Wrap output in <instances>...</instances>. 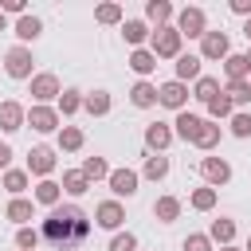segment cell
Masks as SVG:
<instances>
[{
    "label": "cell",
    "instance_id": "1",
    "mask_svg": "<svg viewBox=\"0 0 251 251\" xmlns=\"http://www.w3.org/2000/svg\"><path fill=\"white\" fill-rule=\"evenodd\" d=\"M47 243H55L59 251H67V247H75V243H82L86 235H90V220H86V212L78 208V204H59V208H51V216L43 220V231H39Z\"/></svg>",
    "mask_w": 251,
    "mask_h": 251
},
{
    "label": "cell",
    "instance_id": "2",
    "mask_svg": "<svg viewBox=\"0 0 251 251\" xmlns=\"http://www.w3.org/2000/svg\"><path fill=\"white\" fill-rule=\"evenodd\" d=\"M173 27L180 35H188V39H204L208 35V16H204V8H180Z\"/></svg>",
    "mask_w": 251,
    "mask_h": 251
},
{
    "label": "cell",
    "instance_id": "3",
    "mask_svg": "<svg viewBox=\"0 0 251 251\" xmlns=\"http://www.w3.org/2000/svg\"><path fill=\"white\" fill-rule=\"evenodd\" d=\"M180 43H184V35L169 24V27H157V31H153V47H149V51H153L157 59H180Z\"/></svg>",
    "mask_w": 251,
    "mask_h": 251
},
{
    "label": "cell",
    "instance_id": "4",
    "mask_svg": "<svg viewBox=\"0 0 251 251\" xmlns=\"http://www.w3.org/2000/svg\"><path fill=\"white\" fill-rule=\"evenodd\" d=\"M31 67H35V59H31L27 47H12V51L4 55V71H8V78H31Z\"/></svg>",
    "mask_w": 251,
    "mask_h": 251
},
{
    "label": "cell",
    "instance_id": "5",
    "mask_svg": "<svg viewBox=\"0 0 251 251\" xmlns=\"http://www.w3.org/2000/svg\"><path fill=\"white\" fill-rule=\"evenodd\" d=\"M59 78L51 75V71H43V75H31V98H35V106H47L51 98L59 102Z\"/></svg>",
    "mask_w": 251,
    "mask_h": 251
},
{
    "label": "cell",
    "instance_id": "6",
    "mask_svg": "<svg viewBox=\"0 0 251 251\" xmlns=\"http://www.w3.org/2000/svg\"><path fill=\"white\" fill-rule=\"evenodd\" d=\"M157 102L180 114V110L188 106V86H184V82H176V78H173V82H161V86H157Z\"/></svg>",
    "mask_w": 251,
    "mask_h": 251
},
{
    "label": "cell",
    "instance_id": "7",
    "mask_svg": "<svg viewBox=\"0 0 251 251\" xmlns=\"http://www.w3.org/2000/svg\"><path fill=\"white\" fill-rule=\"evenodd\" d=\"M27 126H31L35 133H55V129H63L55 106H31V110H27Z\"/></svg>",
    "mask_w": 251,
    "mask_h": 251
},
{
    "label": "cell",
    "instance_id": "8",
    "mask_svg": "<svg viewBox=\"0 0 251 251\" xmlns=\"http://www.w3.org/2000/svg\"><path fill=\"white\" fill-rule=\"evenodd\" d=\"M51 176L55 173V149H47V145H35V149H27V176Z\"/></svg>",
    "mask_w": 251,
    "mask_h": 251
},
{
    "label": "cell",
    "instance_id": "9",
    "mask_svg": "<svg viewBox=\"0 0 251 251\" xmlns=\"http://www.w3.org/2000/svg\"><path fill=\"white\" fill-rule=\"evenodd\" d=\"M94 224L106 227V231H118V227L126 224V208H122L118 200H102V204L94 208Z\"/></svg>",
    "mask_w": 251,
    "mask_h": 251
},
{
    "label": "cell",
    "instance_id": "10",
    "mask_svg": "<svg viewBox=\"0 0 251 251\" xmlns=\"http://www.w3.org/2000/svg\"><path fill=\"white\" fill-rule=\"evenodd\" d=\"M231 55V43H227V31H208L200 39V59H227Z\"/></svg>",
    "mask_w": 251,
    "mask_h": 251
},
{
    "label": "cell",
    "instance_id": "11",
    "mask_svg": "<svg viewBox=\"0 0 251 251\" xmlns=\"http://www.w3.org/2000/svg\"><path fill=\"white\" fill-rule=\"evenodd\" d=\"M200 173H204V180H208L212 188H220V184L231 180V165H227L224 157H204V161H200Z\"/></svg>",
    "mask_w": 251,
    "mask_h": 251
},
{
    "label": "cell",
    "instance_id": "12",
    "mask_svg": "<svg viewBox=\"0 0 251 251\" xmlns=\"http://www.w3.org/2000/svg\"><path fill=\"white\" fill-rule=\"evenodd\" d=\"M106 180H110V192H114V196H133L141 176H137L133 169H110V176H106Z\"/></svg>",
    "mask_w": 251,
    "mask_h": 251
},
{
    "label": "cell",
    "instance_id": "13",
    "mask_svg": "<svg viewBox=\"0 0 251 251\" xmlns=\"http://www.w3.org/2000/svg\"><path fill=\"white\" fill-rule=\"evenodd\" d=\"M24 126H27V110L20 102H0V129L4 133H16Z\"/></svg>",
    "mask_w": 251,
    "mask_h": 251
},
{
    "label": "cell",
    "instance_id": "14",
    "mask_svg": "<svg viewBox=\"0 0 251 251\" xmlns=\"http://www.w3.org/2000/svg\"><path fill=\"white\" fill-rule=\"evenodd\" d=\"M173 137H176V133H173L165 122H153V126H145V145H149L153 153H165V149L173 145Z\"/></svg>",
    "mask_w": 251,
    "mask_h": 251
},
{
    "label": "cell",
    "instance_id": "15",
    "mask_svg": "<svg viewBox=\"0 0 251 251\" xmlns=\"http://www.w3.org/2000/svg\"><path fill=\"white\" fill-rule=\"evenodd\" d=\"M173 126H176L173 133H176L180 141H196V133H200V126H204V118H200V114H188V110H180Z\"/></svg>",
    "mask_w": 251,
    "mask_h": 251
},
{
    "label": "cell",
    "instance_id": "16",
    "mask_svg": "<svg viewBox=\"0 0 251 251\" xmlns=\"http://www.w3.org/2000/svg\"><path fill=\"white\" fill-rule=\"evenodd\" d=\"M59 200H63V184L59 180H39L35 184V204H43V208H59Z\"/></svg>",
    "mask_w": 251,
    "mask_h": 251
},
{
    "label": "cell",
    "instance_id": "17",
    "mask_svg": "<svg viewBox=\"0 0 251 251\" xmlns=\"http://www.w3.org/2000/svg\"><path fill=\"white\" fill-rule=\"evenodd\" d=\"M129 102L137 106V110H149V106H157V86L153 82H133V90H129Z\"/></svg>",
    "mask_w": 251,
    "mask_h": 251
},
{
    "label": "cell",
    "instance_id": "18",
    "mask_svg": "<svg viewBox=\"0 0 251 251\" xmlns=\"http://www.w3.org/2000/svg\"><path fill=\"white\" fill-rule=\"evenodd\" d=\"M176 12H173V4L169 0H149L145 4V20H153L157 27H169V20H173Z\"/></svg>",
    "mask_w": 251,
    "mask_h": 251
},
{
    "label": "cell",
    "instance_id": "19",
    "mask_svg": "<svg viewBox=\"0 0 251 251\" xmlns=\"http://www.w3.org/2000/svg\"><path fill=\"white\" fill-rule=\"evenodd\" d=\"M200 63H204L200 55H184V51H180V59L173 63V67H176V82H188V78H200Z\"/></svg>",
    "mask_w": 251,
    "mask_h": 251
},
{
    "label": "cell",
    "instance_id": "20",
    "mask_svg": "<svg viewBox=\"0 0 251 251\" xmlns=\"http://www.w3.org/2000/svg\"><path fill=\"white\" fill-rule=\"evenodd\" d=\"M4 216H8L12 224L27 227V220H31V200H24V196H12V200H8V208H4Z\"/></svg>",
    "mask_w": 251,
    "mask_h": 251
},
{
    "label": "cell",
    "instance_id": "21",
    "mask_svg": "<svg viewBox=\"0 0 251 251\" xmlns=\"http://www.w3.org/2000/svg\"><path fill=\"white\" fill-rule=\"evenodd\" d=\"M208 239H212V243H220V247H227V243L235 239V220H227V216L212 220V231H208Z\"/></svg>",
    "mask_w": 251,
    "mask_h": 251
},
{
    "label": "cell",
    "instance_id": "22",
    "mask_svg": "<svg viewBox=\"0 0 251 251\" xmlns=\"http://www.w3.org/2000/svg\"><path fill=\"white\" fill-rule=\"evenodd\" d=\"M122 35H126V43H133V51H137L153 31L145 27V20H126V24H122Z\"/></svg>",
    "mask_w": 251,
    "mask_h": 251
},
{
    "label": "cell",
    "instance_id": "23",
    "mask_svg": "<svg viewBox=\"0 0 251 251\" xmlns=\"http://www.w3.org/2000/svg\"><path fill=\"white\" fill-rule=\"evenodd\" d=\"M224 75H227V82H243V78L251 75L247 55H227V59H224Z\"/></svg>",
    "mask_w": 251,
    "mask_h": 251
},
{
    "label": "cell",
    "instance_id": "24",
    "mask_svg": "<svg viewBox=\"0 0 251 251\" xmlns=\"http://www.w3.org/2000/svg\"><path fill=\"white\" fill-rule=\"evenodd\" d=\"M192 145H196V149H216V145H220V122L204 118V126H200V133H196Z\"/></svg>",
    "mask_w": 251,
    "mask_h": 251
},
{
    "label": "cell",
    "instance_id": "25",
    "mask_svg": "<svg viewBox=\"0 0 251 251\" xmlns=\"http://www.w3.org/2000/svg\"><path fill=\"white\" fill-rule=\"evenodd\" d=\"M63 192H67V196H82V192H90V180L82 176V169L63 173Z\"/></svg>",
    "mask_w": 251,
    "mask_h": 251
},
{
    "label": "cell",
    "instance_id": "26",
    "mask_svg": "<svg viewBox=\"0 0 251 251\" xmlns=\"http://www.w3.org/2000/svg\"><path fill=\"white\" fill-rule=\"evenodd\" d=\"M153 216H157L161 224H173V220L180 216V200H176V196H161V200L153 204Z\"/></svg>",
    "mask_w": 251,
    "mask_h": 251
},
{
    "label": "cell",
    "instance_id": "27",
    "mask_svg": "<svg viewBox=\"0 0 251 251\" xmlns=\"http://www.w3.org/2000/svg\"><path fill=\"white\" fill-rule=\"evenodd\" d=\"M129 67H133L137 75H153V71H157V55L145 51V47H137V51L129 55Z\"/></svg>",
    "mask_w": 251,
    "mask_h": 251
},
{
    "label": "cell",
    "instance_id": "28",
    "mask_svg": "<svg viewBox=\"0 0 251 251\" xmlns=\"http://www.w3.org/2000/svg\"><path fill=\"white\" fill-rule=\"evenodd\" d=\"M216 94H220V78H212V75H200V78H196V90H192V98H200V102L208 106Z\"/></svg>",
    "mask_w": 251,
    "mask_h": 251
},
{
    "label": "cell",
    "instance_id": "29",
    "mask_svg": "<svg viewBox=\"0 0 251 251\" xmlns=\"http://www.w3.org/2000/svg\"><path fill=\"white\" fill-rule=\"evenodd\" d=\"M82 110H86L90 118H102V114H110V94H106V90H94V94H86Z\"/></svg>",
    "mask_w": 251,
    "mask_h": 251
},
{
    "label": "cell",
    "instance_id": "30",
    "mask_svg": "<svg viewBox=\"0 0 251 251\" xmlns=\"http://www.w3.org/2000/svg\"><path fill=\"white\" fill-rule=\"evenodd\" d=\"M149 180H165L169 176V157H161V153H153V157H145V169H141Z\"/></svg>",
    "mask_w": 251,
    "mask_h": 251
},
{
    "label": "cell",
    "instance_id": "31",
    "mask_svg": "<svg viewBox=\"0 0 251 251\" xmlns=\"http://www.w3.org/2000/svg\"><path fill=\"white\" fill-rule=\"evenodd\" d=\"M216 200H220V192H216L212 184H204V188H196V192H192V208H196V212H212V208H216Z\"/></svg>",
    "mask_w": 251,
    "mask_h": 251
},
{
    "label": "cell",
    "instance_id": "32",
    "mask_svg": "<svg viewBox=\"0 0 251 251\" xmlns=\"http://www.w3.org/2000/svg\"><path fill=\"white\" fill-rule=\"evenodd\" d=\"M39 31H43V24H39L35 16H20V20H16V35H20L24 43H27V39H39Z\"/></svg>",
    "mask_w": 251,
    "mask_h": 251
},
{
    "label": "cell",
    "instance_id": "33",
    "mask_svg": "<svg viewBox=\"0 0 251 251\" xmlns=\"http://www.w3.org/2000/svg\"><path fill=\"white\" fill-rule=\"evenodd\" d=\"M82 102H86V98H82L78 90H63V94H59V114H63V118H71V114H78V110H82Z\"/></svg>",
    "mask_w": 251,
    "mask_h": 251
},
{
    "label": "cell",
    "instance_id": "34",
    "mask_svg": "<svg viewBox=\"0 0 251 251\" xmlns=\"http://www.w3.org/2000/svg\"><path fill=\"white\" fill-rule=\"evenodd\" d=\"M59 149H67V153L82 149V129H78V126H63V129H59Z\"/></svg>",
    "mask_w": 251,
    "mask_h": 251
},
{
    "label": "cell",
    "instance_id": "35",
    "mask_svg": "<svg viewBox=\"0 0 251 251\" xmlns=\"http://www.w3.org/2000/svg\"><path fill=\"white\" fill-rule=\"evenodd\" d=\"M82 176H86V180L94 184V180H102V176H110V165H106L102 157H86V161H82Z\"/></svg>",
    "mask_w": 251,
    "mask_h": 251
},
{
    "label": "cell",
    "instance_id": "36",
    "mask_svg": "<svg viewBox=\"0 0 251 251\" xmlns=\"http://www.w3.org/2000/svg\"><path fill=\"white\" fill-rule=\"evenodd\" d=\"M224 94L231 98V106H247V102H251V82H247V78H243V82H227Z\"/></svg>",
    "mask_w": 251,
    "mask_h": 251
},
{
    "label": "cell",
    "instance_id": "37",
    "mask_svg": "<svg viewBox=\"0 0 251 251\" xmlns=\"http://www.w3.org/2000/svg\"><path fill=\"white\" fill-rule=\"evenodd\" d=\"M231 110H235V106H231V98H227L224 90H220V94L208 102V114H212V122H220V118H231Z\"/></svg>",
    "mask_w": 251,
    "mask_h": 251
},
{
    "label": "cell",
    "instance_id": "38",
    "mask_svg": "<svg viewBox=\"0 0 251 251\" xmlns=\"http://www.w3.org/2000/svg\"><path fill=\"white\" fill-rule=\"evenodd\" d=\"M4 188H8L12 196H20V192L27 188V169H8V173H4Z\"/></svg>",
    "mask_w": 251,
    "mask_h": 251
},
{
    "label": "cell",
    "instance_id": "39",
    "mask_svg": "<svg viewBox=\"0 0 251 251\" xmlns=\"http://www.w3.org/2000/svg\"><path fill=\"white\" fill-rule=\"evenodd\" d=\"M94 20L98 24H122V4H98L94 8Z\"/></svg>",
    "mask_w": 251,
    "mask_h": 251
},
{
    "label": "cell",
    "instance_id": "40",
    "mask_svg": "<svg viewBox=\"0 0 251 251\" xmlns=\"http://www.w3.org/2000/svg\"><path fill=\"white\" fill-rule=\"evenodd\" d=\"M35 243H39V231L35 227H20L16 231V247L20 251H35Z\"/></svg>",
    "mask_w": 251,
    "mask_h": 251
},
{
    "label": "cell",
    "instance_id": "41",
    "mask_svg": "<svg viewBox=\"0 0 251 251\" xmlns=\"http://www.w3.org/2000/svg\"><path fill=\"white\" fill-rule=\"evenodd\" d=\"M110 251H137V239H133V231H118V235L110 239Z\"/></svg>",
    "mask_w": 251,
    "mask_h": 251
},
{
    "label": "cell",
    "instance_id": "42",
    "mask_svg": "<svg viewBox=\"0 0 251 251\" xmlns=\"http://www.w3.org/2000/svg\"><path fill=\"white\" fill-rule=\"evenodd\" d=\"M231 133L235 137H251V114H231Z\"/></svg>",
    "mask_w": 251,
    "mask_h": 251
},
{
    "label": "cell",
    "instance_id": "43",
    "mask_svg": "<svg viewBox=\"0 0 251 251\" xmlns=\"http://www.w3.org/2000/svg\"><path fill=\"white\" fill-rule=\"evenodd\" d=\"M180 247H184V251H212V239H208V235H188Z\"/></svg>",
    "mask_w": 251,
    "mask_h": 251
},
{
    "label": "cell",
    "instance_id": "44",
    "mask_svg": "<svg viewBox=\"0 0 251 251\" xmlns=\"http://www.w3.org/2000/svg\"><path fill=\"white\" fill-rule=\"evenodd\" d=\"M0 12L8 16V12H16V16H27V4L24 0H0Z\"/></svg>",
    "mask_w": 251,
    "mask_h": 251
},
{
    "label": "cell",
    "instance_id": "45",
    "mask_svg": "<svg viewBox=\"0 0 251 251\" xmlns=\"http://www.w3.org/2000/svg\"><path fill=\"white\" fill-rule=\"evenodd\" d=\"M231 12H235V16H247V20H251V0H231Z\"/></svg>",
    "mask_w": 251,
    "mask_h": 251
},
{
    "label": "cell",
    "instance_id": "46",
    "mask_svg": "<svg viewBox=\"0 0 251 251\" xmlns=\"http://www.w3.org/2000/svg\"><path fill=\"white\" fill-rule=\"evenodd\" d=\"M8 161H12V145L0 141V169H8Z\"/></svg>",
    "mask_w": 251,
    "mask_h": 251
},
{
    "label": "cell",
    "instance_id": "47",
    "mask_svg": "<svg viewBox=\"0 0 251 251\" xmlns=\"http://www.w3.org/2000/svg\"><path fill=\"white\" fill-rule=\"evenodd\" d=\"M243 35H247V39H251V20H247V24H243Z\"/></svg>",
    "mask_w": 251,
    "mask_h": 251
},
{
    "label": "cell",
    "instance_id": "48",
    "mask_svg": "<svg viewBox=\"0 0 251 251\" xmlns=\"http://www.w3.org/2000/svg\"><path fill=\"white\" fill-rule=\"evenodd\" d=\"M4 27H8V20H4V12H0V31H4Z\"/></svg>",
    "mask_w": 251,
    "mask_h": 251
},
{
    "label": "cell",
    "instance_id": "49",
    "mask_svg": "<svg viewBox=\"0 0 251 251\" xmlns=\"http://www.w3.org/2000/svg\"><path fill=\"white\" fill-rule=\"evenodd\" d=\"M220 251H239V247H231V243H227V247H220Z\"/></svg>",
    "mask_w": 251,
    "mask_h": 251
},
{
    "label": "cell",
    "instance_id": "50",
    "mask_svg": "<svg viewBox=\"0 0 251 251\" xmlns=\"http://www.w3.org/2000/svg\"><path fill=\"white\" fill-rule=\"evenodd\" d=\"M247 67H251V51H247Z\"/></svg>",
    "mask_w": 251,
    "mask_h": 251
},
{
    "label": "cell",
    "instance_id": "51",
    "mask_svg": "<svg viewBox=\"0 0 251 251\" xmlns=\"http://www.w3.org/2000/svg\"><path fill=\"white\" fill-rule=\"evenodd\" d=\"M247 251H251V239H247Z\"/></svg>",
    "mask_w": 251,
    "mask_h": 251
}]
</instances>
